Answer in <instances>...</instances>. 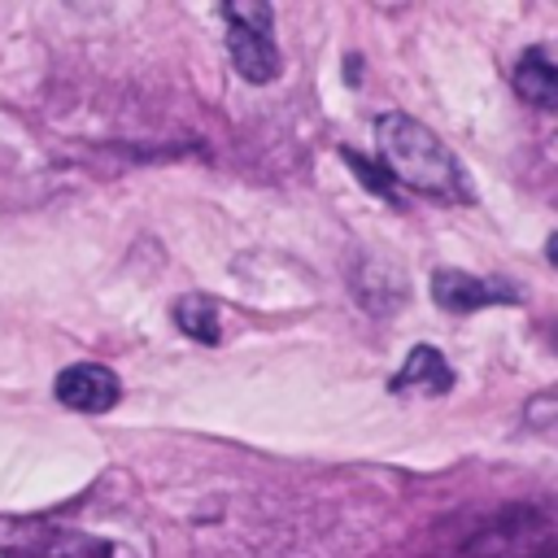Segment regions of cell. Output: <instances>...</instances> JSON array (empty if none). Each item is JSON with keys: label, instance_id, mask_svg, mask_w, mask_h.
<instances>
[{"label": "cell", "instance_id": "9", "mask_svg": "<svg viewBox=\"0 0 558 558\" xmlns=\"http://www.w3.org/2000/svg\"><path fill=\"white\" fill-rule=\"evenodd\" d=\"M340 157H344V161L353 166V174H357V179H362V183H366L371 192H379V196H392V179H388V174H384L379 166H371V161H366L362 153H353V148H344Z\"/></svg>", "mask_w": 558, "mask_h": 558}, {"label": "cell", "instance_id": "1", "mask_svg": "<svg viewBox=\"0 0 558 558\" xmlns=\"http://www.w3.org/2000/svg\"><path fill=\"white\" fill-rule=\"evenodd\" d=\"M375 148H379V170L392 183H405L432 201H449V205H471L475 201V183L466 174V166L458 161V153L418 118L410 113H379L375 118Z\"/></svg>", "mask_w": 558, "mask_h": 558}, {"label": "cell", "instance_id": "6", "mask_svg": "<svg viewBox=\"0 0 558 558\" xmlns=\"http://www.w3.org/2000/svg\"><path fill=\"white\" fill-rule=\"evenodd\" d=\"M514 92L545 109L558 113V48L554 44H532L519 61H514Z\"/></svg>", "mask_w": 558, "mask_h": 558}, {"label": "cell", "instance_id": "2", "mask_svg": "<svg viewBox=\"0 0 558 558\" xmlns=\"http://www.w3.org/2000/svg\"><path fill=\"white\" fill-rule=\"evenodd\" d=\"M0 558H135L122 541H109L65 519H0Z\"/></svg>", "mask_w": 558, "mask_h": 558}, {"label": "cell", "instance_id": "5", "mask_svg": "<svg viewBox=\"0 0 558 558\" xmlns=\"http://www.w3.org/2000/svg\"><path fill=\"white\" fill-rule=\"evenodd\" d=\"M52 388H57V401L70 405V410H78V414H105L122 397L118 375L109 366H100V362H74V366H65Z\"/></svg>", "mask_w": 558, "mask_h": 558}, {"label": "cell", "instance_id": "10", "mask_svg": "<svg viewBox=\"0 0 558 558\" xmlns=\"http://www.w3.org/2000/svg\"><path fill=\"white\" fill-rule=\"evenodd\" d=\"M545 257H549V266H558V235H549V244H545Z\"/></svg>", "mask_w": 558, "mask_h": 558}, {"label": "cell", "instance_id": "3", "mask_svg": "<svg viewBox=\"0 0 558 558\" xmlns=\"http://www.w3.org/2000/svg\"><path fill=\"white\" fill-rule=\"evenodd\" d=\"M227 17V52L240 70V78L248 83H275L279 78V48H275V13L270 4L257 0H231L222 4Z\"/></svg>", "mask_w": 558, "mask_h": 558}, {"label": "cell", "instance_id": "11", "mask_svg": "<svg viewBox=\"0 0 558 558\" xmlns=\"http://www.w3.org/2000/svg\"><path fill=\"white\" fill-rule=\"evenodd\" d=\"M549 336H554V349H558V323H554V331H549Z\"/></svg>", "mask_w": 558, "mask_h": 558}, {"label": "cell", "instance_id": "8", "mask_svg": "<svg viewBox=\"0 0 558 558\" xmlns=\"http://www.w3.org/2000/svg\"><path fill=\"white\" fill-rule=\"evenodd\" d=\"M170 314H174V327H179L183 336H192V340H201V344H218V336H222V318H218V305H214L209 296L187 292V296L174 301Z\"/></svg>", "mask_w": 558, "mask_h": 558}, {"label": "cell", "instance_id": "4", "mask_svg": "<svg viewBox=\"0 0 558 558\" xmlns=\"http://www.w3.org/2000/svg\"><path fill=\"white\" fill-rule=\"evenodd\" d=\"M519 296L523 292L510 279H484V275L453 270V266L432 270V301L445 314H471V310H484V305H514Z\"/></svg>", "mask_w": 558, "mask_h": 558}, {"label": "cell", "instance_id": "7", "mask_svg": "<svg viewBox=\"0 0 558 558\" xmlns=\"http://www.w3.org/2000/svg\"><path fill=\"white\" fill-rule=\"evenodd\" d=\"M392 392H427V397H445L453 388V371L445 362V353L436 344H414L410 357L401 362V371L388 379Z\"/></svg>", "mask_w": 558, "mask_h": 558}]
</instances>
